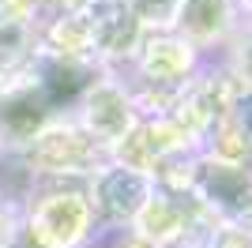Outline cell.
<instances>
[{"label":"cell","mask_w":252,"mask_h":248,"mask_svg":"<svg viewBox=\"0 0 252 248\" xmlns=\"http://www.w3.org/2000/svg\"><path fill=\"white\" fill-rule=\"evenodd\" d=\"M27 162L38 173V181H87L109 162V151L98 147L87 132H79L68 117H53L27 151Z\"/></svg>","instance_id":"cell-1"},{"label":"cell","mask_w":252,"mask_h":248,"mask_svg":"<svg viewBox=\"0 0 252 248\" xmlns=\"http://www.w3.org/2000/svg\"><path fill=\"white\" fill-rule=\"evenodd\" d=\"M189 196L211 222H245L252 215V169L200 151L192 158Z\"/></svg>","instance_id":"cell-2"},{"label":"cell","mask_w":252,"mask_h":248,"mask_svg":"<svg viewBox=\"0 0 252 248\" xmlns=\"http://www.w3.org/2000/svg\"><path fill=\"white\" fill-rule=\"evenodd\" d=\"M94 229V215L83 192L53 188L34 196L23 211V233L42 248H83Z\"/></svg>","instance_id":"cell-3"},{"label":"cell","mask_w":252,"mask_h":248,"mask_svg":"<svg viewBox=\"0 0 252 248\" xmlns=\"http://www.w3.org/2000/svg\"><path fill=\"white\" fill-rule=\"evenodd\" d=\"M233 87L237 83L226 75V68L219 72H196L169 102V121L177 124V132L189 139L196 151L207 147V139L219 132L222 117L230 109V98H233Z\"/></svg>","instance_id":"cell-4"},{"label":"cell","mask_w":252,"mask_h":248,"mask_svg":"<svg viewBox=\"0 0 252 248\" xmlns=\"http://www.w3.org/2000/svg\"><path fill=\"white\" fill-rule=\"evenodd\" d=\"M151 188H155V177H147L143 169H132V165L109 162L98 169V173L87 177V203H91V215L94 222H105L113 229H128L136 222V215L143 211Z\"/></svg>","instance_id":"cell-5"},{"label":"cell","mask_w":252,"mask_h":248,"mask_svg":"<svg viewBox=\"0 0 252 248\" xmlns=\"http://www.w3.org/2000/svg\"><path fill=\"white\" fill-rule=\"evenodd\" d=\"M68 121L87 132L98 147H105L113 155V147L132 132L136 124V105H132V94L125 91V83L113 79V75H98L91 87L83 91V98L72 105Z\"/></svg>","instance_id":"cell-6"},{"label":"cell","mask_w":252,"mask_h":248,"mask_svg":"<svg viewBox=\"0 0 252 248\" xmlns=\"http://www.w3.org/2000/svg\"><path fill=\"white\" fill-rule=\"evenodd\" d=\"M79 19L87 27L91 53H94L98 68L125 64L132 57V49L139 45V38H143L136 15L128 8V0H83Z\"/></svg>","instance_id":"cell-7"},{"label":"cell","mask_w":252,"mask_h":248,"mask_svg":"<svg viewBox=\"0 0 252 248\" xmlns=\"http://www.w3.org/2000/svg\"><path fill=\"white\" fill-rule=\"evenodd\" d=\"M200 222H207V215L196 207V199H192L189 192L155 185L147 203H143V211L136 215V222L128 229H132L136 237H143L147 245H155V248H173L177 241L189 237Z\"/></svg>","instance_id":"cell-8"},{"label":"cell","mask_w":252,"mask_h":248,"mask_svg":"<svg viewBox=\"0 0 252 248\" xmlns=\"http://www.w3.org/2000/svg\"><path fill=\"white\" fill-rule=\"evenodd\" d=\"M53 105L34 83V75L4 83L0 91V151H27L53 121Z\"/></svg>","instance_id":"cell-9"},{"label":"cell","mask_w":252,"mask_h":248,"mask_svg":"<svg viewBox=\"0 0 252 248\" xmlns=\"http://www.w3.org/2000/svg\"><path fill=\"white\" fill-rule=\"evenodd\" d=\"M233 19H237L233 0H185L177 23H173V34H181L192 49L219 45V41H230Z\"/></svg>","instance_id":"cell-10"},{"label":"cell","mask_w":252,"mask_h":248,"mask_svg":"<svg viewBox=\"0 0 252 248\" xmlns=\"http://www.w3.org/2000/svg\"><path fill=\"white\" fill-rule=\"evenodd\" d=\"M203 155L226 158V162H252V87H233L230 109L222 117L219 132L207 139Z\"/></svg>","instance_id":"cell-11"},{"label":"cell","mask_w":252,"mask_h":248,"mask_svg":"<svg viewBox=\"0 0 252 248\" xmlns=\"http://www.w3.org/2000/svg\"><path fill=\"white\" fill-rule=\"evenodd\" d=\"M38 27L27 15L0 8V83L27 79L38 64Z\"/></svg>","instance_id":"cell-12"},{"label":"cell","mask_w":252,"mask_h":248,"mask_svg":"<svg viewBox=\"0 0 252 248\" xmlns=\"http://www.w3.org/2000/svg\"><path fill=\"white\" fill-rule=\"evenodd\" d=\"M181 4H185V0H128V8H132V15H136L143 34L173 31V23H177V15H181Z\"/></svg>","instance_id":"cell-13"},{"label":"cell","mask_w":252,"mask_h":248,"mask_svg":"<svg viewBox=\"0 0 252 248\" xmlns=\"http://www.w3.org/2000/svg\"><path fill=\"white\" fill-rule=\"evenodd\" d=\"M226 75H230L237 87H252V23L249 27H233Z\"/></svg>","instance_id":"cell-14"},{"label":"cell","mask_w":252,"mask_h":248,"mask_svg":"<svg viewBox=\"0 0 252 248\" xmlns=\"http://www.w3.org/2000/svg\"><path fill=\"white\" fill-rule=\"evenodd\" d=\"M211 248H252V229L245 222H215Z\"/></svg>","instance_id":"cell-15"},{"label":"cell","mask_w":252,"mask_h":248,"mask_svg":"<svg viewBox=\"0 0 252 248\" xmlns=\"http://www.w3.org/2000/svg\"><path fill=\"white\" fill-rule=\"evenodd\" d=\"M19 233H23V211L0 199V248H8Z\"/></svg>","instance_id":"cell-16"},{"label":"cell","mask_w":252,"mask_h":248,"mask_svg":"<svg viewBox=\"0 0 252 248\" xmlns=\"http://www.w3.org/2000/svg\"><path fill=\"white\" fill-rule=\"evenodd\" d=\"M8 248H42V245H34V241H31V237H27V233H19V237L11 241V245H8Z\"/></svg>","instance_id":"cell-17"},{"label":"cell","mask_w":252,"mask_h":248,"mask_svg":"<svg viewBox=\"0 0 252 248\" xmlns=\"http://www.w3.org/2000/svg\"><path fill=\"white\" fill-rule=\"evenodd\" d=\"M233 11H241V15L252 19V0H233Z\"/></svg>","instance_id":"cell-18"},{"label":"cell","mask_w":252,"mask_h":248,"mask_svg":"<svg viewBox=\"0 0 252 248\" xmlns=\"http://www.w3.org/2000/svg\"><path fill=\"white\" fill-rule=\"evenodd\" d=\"M0 91H4V83H0Z\"/></svg>","instance_id":"cell-19"}]
</instances>
